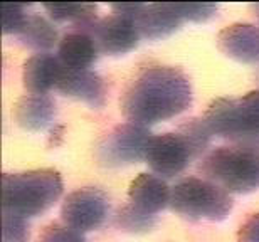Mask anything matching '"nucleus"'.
Listing matches in <instances>:
<instances>
[{"instance_id": "24", "label": "nucleus", "mask_w": 259, "mask_h": 242, "mask_svg": "<svg viewBox=\"0 0 259 242\" xmlns=\"http://www.w3.org/2000/svg\"><path fill=\"white\" fill-rule=\"evenodd\" d=\"M180 14H182L184 20H190V22L202 24L210 20L217 14L219 5L217 4H179Z\"/></svg>"}, {"instance_id": "19", "label": "nucleus", "mask_w": 259, "mask_h": 242, "mask_svg": "<svg viewBox=\"0 0 259 242\" xmlns=\"http://www.w3.org/2000/svg\"><path fill=\"white\" fill-rule=\"evenodd\" d=\"M179 135L182 136V140L185 141V145L189 147L192 157H199L202 152L209 147L212 131L209 130L207 123L204 121V118H192L187 120L182 126L179 128Z\"/></svg>"}, {"instance_id": "17", "label": "nucleus", "mask_w": 259, "mask_h": 242, "mask_svg": "<svg viewBox=\"0 0 259 242\" xmlns=\"http://www.w3.org/2000/svg\"><path fill=\"white\" fill-rule=\"evenodd\" d=\"M19 39L30 49L48 53L58 44V30L48 19L40 15H29L22 30L19 32Z\"/></svg>"}, {"instance_id": "21", "label": "nucleus", "mask_w": 259, "mask_h": 242, "mask_svg": "<svg viewBox=\"0 0 259 242\" xmlns=\"http://www.w3.org/2000/svg\"><path fill=\"white\" fill-rule=\"evenodd\" d=\"M30 227L22 215L2 210V242H29Z\"/></svg>"}, {"instance_id": "12", "label": "nucleus", "mask_w": 259, "mask_h": 242, "mask_svg": "<svg viewBox=\"0 0 259 242\" xmlns=\"http://www.w3.org/2000/svg\"><path fill=\"white\" fill-rule=\"evenodd\" d=\"M172 188L158 175L140 173L132 180L128 188V199L133 207L150 215H155L170 204Z\"/></svg>"}, {"instance_id": "23", "label": "nucleus", "mask_w": 259, "mask_h": 242, "mask_svg": "<svg viewBox=\"0 0 259 242\" xmlns=\"http://www.w3.org/2000/svg\"><path fill=\"white\" fill-rule=\"evenodd\" d=\"M39 242H86V237L82 232L71 229L66 224H51L42 230Z\"/></svg>"}, {"instance_id": "8", "label": "nucleus", "mask_w": 259, "mask_h": 242, "mask_svg": "<svg viewBox=\"0 0 259 242\" xmlns=\"http://www.w3.org/2000/svg\"><path fill=\"white\" fill-rule=\"evenodd\" d=\"M192 153L179 133H162L152 138L147 150V163L160 177L182 173L192 160Z\"/></svg>"}, {"instance_id": "18", "label": "nucleus", "mask_w": 259, "mask_h": 242, "mask_svg": "<svg viewBox=\"0 0 259 242\" xmlns=\"http://www.w3.org/2000/svg\"><path fill=\"white\" fill-rule=\"evenodd\" d=\"M239 116L244 130L246 147H259V91H251L237 100Z\"/></svg>"}, {"instance_id": "14", "label": "nucleus", "mask_w": 259, "mask_h": 242, "mask_svg": "<svg viewBox=\"0 0 259 242\" xmlns=\"http://www.w3.org/2000/svg\"><path fill=\"white\" fill-rule=\"evenodd\" d=\"M63 64L49 53H37L24 63L22 82L30 94H46L58 86Z\"/></svg>"}, {"instance_id": "20", "label": "nucleus", "mask_w": 259, "mask_h": 242, "mask_svg": "<svg viewBox=\"0 0 259 242\" xmlns=\"http://www.w3.org/2000/svg\"><path fill=\"white\" fill-rule=\"evenodd\" d=\"M116 225L121 230H126V232L132 234L147 232V230H150L155 225V215H150L130 204L118 210Z\"/></svg>"}, {"instance_id": "9", "label": "nucleus", "mask_w": 259, "mask_h": 242, "mask_svg": "<svg viewBox=\"0 0 259 242\" xmlns=\"http://www.w3.org/2000/svg\"><path fill=\"white\" fill-rule=\"evenodd\" d=\"M215 42L226 58L242 64L259 63V27L254 24L236 22L227 25L219 32Z\"/></svg>"}, {"instance_id": "16", "label": "nucleus", "mask_w": 259, "mask_h": 242, "mask_svg": "<svg viewBox=\"0 0 259 242\" xmlns=\"http://www.w3.org/2000/svg\"><path fill=\"white\" fill-rule=\"evenodd\" d=\"M100 51L95 39L82 30H72L59 40L58 59L67 69H90L96 63Z\"/></svg>"}, {"instance_id": "1", "label": "nucleus", "mask_w": 259, "mask_h": 242, "mask_svg": "<svg viewBox=\"0 0 259 242\" xmlns=\"http://www.w3.org/2000/svg\"><path fill=\"white\" fill-rule=\"evenodd\" d=\"M192 105V84L182 69L148 66L121 94L120 108L130 123L150 126L184 113Z\"/></svg>"}, {"instance_id": "2", "label": "nucleus", "mask_w": 259, "mask_h": 242, "mask_svg": "<svg viewBox=\"0 0 259 242\" xmlns=\"http://www.w3.org/2000/svg\"><path fill=\"white\" fill-rule=\"evenodd\" d=\"M63 195V178L53 168L2 175V210L35 217L53 207Z\"/></svg>"}, {"instance_id": "6", "label": "nucleus", "mask_w": 259, "mask_h": 242, "mask_svg": "<svg viewBox=\"0 0 259 242\" xmlns=\"http://www.w3.org/2000/svg\"><path fill=\"white\" fill-rule=\"evenodd\" d=\"M110 200L100 188L84 187L74 190L64 199L61 217L64 224L79 232H91L100 229L108 217Z\"/></svg>"}, {"instance_id": "11", "label": "nucleus", "mask_w": 259, "mask_h": 242, "mask_svg": "<svg viewBox=\"0 0 259 242\" xmlns=\"http://www.w3.org/2000/svg\"><path fill=\"white\" fill-rule=\"evenodd\" d=\"M185 22L179 4H145V9L135 20L142 37L160 40L172 35Z\"/></svg>"}, {"instance_id": "5", "label": "nucleus", "mask_w": 259, "mask_h": 242, "mask_svg": "<svg viewBox=\"0 0 259 242\" xmlns=\"http://www.w3.org/2000/svg\"><path fill=\"white\" fill-rule=\"evenodd\" d=\"M153 135L147 126L123 123L108 133L98 147V158L108 167L138 163L147 158Z\"/></svg>"}, {"instance_id": "3", "label": "nucleus", "mask_w": 259, "mask_h": 242, "mask_svg": "<svg viewBox=\"0 0 259 242\" xmlns=\"http://www.w3.org/2000/svg\"><path fill=\"white\" fill-rule=\"evenodd\" d=\"M200 170L229 193H252L259 190V147H219L202 160Z\"/></svg>"}, {"instance_id": "13", "label": "nucleus", "mask_w": 259, "mask_h": 242, "mask_svg": "<svg viewBox=\"0 0 259 242\" xmlns=\"http://www.w3.org/2000/svg\"><path fill=\"white\" fill-rule=\"evenodd\" d=\"M204 121L207 123L212 135L229 138L237 145L244 143V130H242L237 100L217 98L207 106Z\"/></svg>"}, {"instance_id": "10", "label": "nucleus", "mask_w": 259, "mask_h": 242, "mask_svg": "<svg viewBox=\"0 0 259 242\" xmlns=\"http://www.w3.org/2000/svg\"><path fill=\"white\" fill-rule=\"evenodd\" d=\"M56 89L61 94L86 103L95 110H101L106 103L105 82L90 69H67L63 66Z\"/></svg>"}, {"instance_id": "22", "label": "nucleus", "mask_w": 259, "mask_h": 242, "mask_svg": "<svg viewBox=\"0 0 259 242\" xmlns=\"http://www.w3.org/2000/svg\"><path fill=\"white\" fill-rule=\"evenodd\" d=\"M2 30L4 34H17L22 30L29 15L25 14V5L22 4H2Z\"/></svg>"}, {"instance_id": "7", "label": "nucleus", "mask_w": 259, "mask_h": 242, "mask_svg": "<svg viewBox=\"0 0 259 242\" xmlns=\"http://www.w3.org/2000/svg\"><path fill=\"white\" fill-rule=\"evenodd\" d=\"M86 32L95 39L98 51L108 56L128 54L130 51L137 47L138 40L142 37L135 20L118 14L100 19Z\"/></svg>"}, {"instance_id": "27", "label": "nucleus", "mask_w": 259, "mask_h": 242, "mask_svg": "<svg viewBox=\"0 0 259 242\" xmlns=\"http://www.w3.org/2000/svg\"><path fill=\"white\" fill-rule=\"evenodd\" d=\"M249 9L252 10V14H254V17L259 19V4H251Z\"/></svg>"}, {"instance_id": "15", "label": "nucleus", "mask_w": 259, "mask_h": 242, "mask_svg": "<svg viewBox=\"0 0 259 242\" xmlns=\"http://www.w3.org/2000/svg\"><path fill=\"white\" fill-rule=\"evenodd\" d=\"M15 123L25 131H42L56 116V105L48 94H24L12 108Z\"/></svg>"}, {"instance_id": "25", "label": "nucleus", "mask_w": 259, "mask_h": 242, "mask_svg": "<svg viewBox=\"0 0 259 242\" xmlns=\"http://www.w3.org/2000/svg\"><path fill=\"white\" fill-rule=\"evenodd\" d=\"M237 242H259V214H252L241 225L237 230Z\"/></svg>"}, {"instance_id": "4", "label": "nucleus", "mask_w": 259, "mask_h": 242, "mask_svg": "<svg viewBox=\"0 0 259 242\" xmlns=\"http://www.w3.org/2000/svg\"><path fill=\"white\" fill-rule=\"evenodd\" d=\"M170 209L187 219L224 220L232 210L231 193L210 180L189 177L172 188Z\"/></svg>"}, {"instance_id": "26", "label": "nucleus", "mask_w": 259, "mask_h": 242, "mask_svg": "<svg viewBox=\"0 0 259 242\" xmlns=\"http://www.w3.org/2000/svg\"><path fill=\"white\" fill-rule=\"evenodd\" d=\"M111 9H113V14H118V15H123V17H128L132 20H137L138 15L142 14V10L145 9V4L121 2V4H113Z\"/></svg>"}]
</instances>
